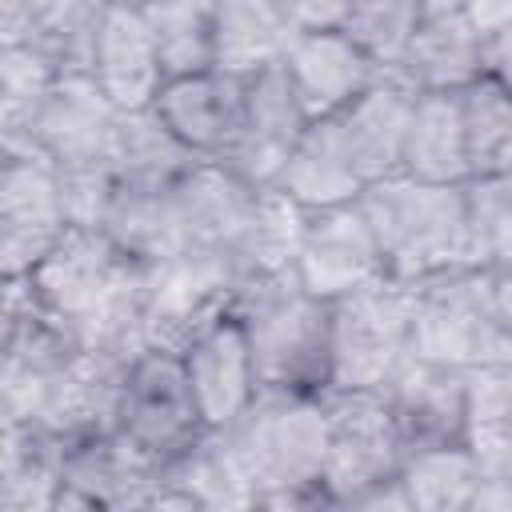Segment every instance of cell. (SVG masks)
<instances>
[{"instance_id":"obj_5","label":"cell","mask_w":512,"mask_h":512,"mask_svg":"<svg viewBox=\"0 0 512 512\" xmlns=\"http://www.w3.org/2000/svg\"><path fill=\"white\" fill-rule=\"evenodd\" d=\"M408 312L412 288L392 276H376L336 296L328 320V384L384 388V380L412 352Z\"/></svg>"},{"instance_id":"obj_21","label":"cell","mask_w":512,"mask_h":512,"mask_svg":"<svg viewBox=\"0 0 512 512\" xmlns=\"http://www.w3.org/2000/svg\"><path fill=\"white\" fill-rule=\"evenodd\" d=\"M92 80L120 112L152 108V100L164 84V72H160L156 44H152V32H148L136 0L104 8L100 32H96Z\"/></svg>"},{"instance_id":"obj_2","label":"cell","mask_w":512,"mask_h":512,"mask_svg":"<svg viewBox=\"0 0 512 512\" xmlns=\"http://www.w3.org/2000/svg\"><path fill=\"white\" fill-rule=\"evenodd\" d=\"M408 288V344L416 356L456 368L512 360V268L460 264Z\"/></svg>"},{"instance_id":"obj_27","label":"cell","mask_w":512,"mask_h":512,"mask_svg":"<svg viewBox=\"0 0 512 512\" xmlns=\"http://www.w3.org/2000/svg\"><path fill=\"white\" fill-rule=\"evenodd\" d=\"M276 188H284L296 204L304 208H328V204H348L356 200V192L364 188L340 136H336V124L332 116H320V120H308L304 132L296 136L280 176H276Z\"/></svg>"},{"instance_id":"obj_36","label":"cell","mask_w":512,"mask_h":512,"mask_svg":"<svg viewBox=\"0 0 512 512\" xmlns=\"http://www.w3.org/2000/svg\"><path fill=\"white\" fill-rule=\"evenodd\" d=\"M468 260L512 268V176H468L460 184Z\"/></svg>"},{"instance_id":"obj_3","label":"cell","mask_w":512,"mask_h":512,"mask_svg":"<svg viewBox=\"0 0 512 512\" xmlns=\"http://www.w3.org/2000/svg\"><path fill=\"white\" fill-rule=\"evenodd\" d=\"M248 340L256 388L320 392L328 384V320L332 300L312 296L296 272L236 280L228 308Z\"/></svg>"},{"instance_id":"obj_30","label":"cell","mask_w":512,"mask_h":512,"mask_svg":"<svg viewBox=\"0 0 512 512\" xmlns=\"http://www.w3.org/2000/svg\"><path fill=\"white\" fill-rule=\"evenodd\" d=\"M100 228L136 264H152V260L168 256L176 248L172 184H128V180H116V192L108 200V212H104Z\"/></svg>"},{"instance_id":"obj_37","label":"cell","mask_w":512,"mask_h":512,"mask_svg":"<svg viewBox=\"0 0 512 512\" xmlns=\"http://www.w3.org/2000/svg\"><path fill=\"white\" fill-rule=\"evenodd\" d=\"M52 84L56 76L44 68V60L32 48L0 44V136L4 140L32 152V120Z\"/></svg>"},{"instance_id":"obj_7","label":"cell","mask_w":512,"mask_h":512,"mask_svg":"<svg viewBox=\"0 0 512 512\" xmlns=\"http://www.w3.org/2000/svg\"><path fill=\"white\" fill-rule=\"evenodd\" d=\"M324 416V468L320 484L332 504H352L380 480H392L404 464V444L380 388L324 384L316 392Z\"/></svg>"},{"instance_id":"obj_17","label":"cell","mask_w":512,"mask_h":512,"mask_svg":"<svg viewBox=\"0 0 512 512\" xmlns=\"http://www.w3.org/2000/svg\"><path fill=\"white\" fill-rule=\"evenodd\" d=\"M152 112L160 124L200 160H216L240 132L244 120V76L208 68L196 76L164 80Z\"/></svg>"},{"instance_id":"obj_31","label":"cell","mask_w":512,"mask_h":512,"mask_svg":"<svg viewBox=\"0 0 512 512\" xmlns=\"http://www.w3.org/2000/svg\"><path fill=\"white\" fill-rule=\"evenodd\" d=\"M136 4L152 32L164 80L216 68L212 0H136Z\"/></svg>"},{"instance_id":"obj_34","label":"cell","mask_w":512,"mask_h":512,"mask_svg":"<svg viewBox=\"0 0 512 512\" xmlns=\"http://www.w3.org/2000/svg\"><path fill=\"white\" fill-rule=\"evenodd\" d=\"M468 152V176H512V104L508 84L476 76L456 92Z\"/></svg>"},{"instance_id":"obj_26","label":"cell","mask_w":512,"mask_h":512,"mask_svg":"<svg viewBox=\"0 0 512 512\" xmlns=\"http://www.w3.org/2000/svg\"><path fill=\"white\" fill-rule=\"evenodd\" d=\"M400 172L420 184H464L468 152L456 92H420L408 116Z\"/></svg>"},{"instance_id":"obj_14","label":"cell","mask_w":512,"mask_h":512,"mask_svg":"<svg viewBox=\"0 0 512 512\" xmlns=\"http://www.w3.org/2000/svg\"><path fill=\"white\" fill-rule=\"evenodd\" d=\"M156 472L160 468L116 428L60 444V488L52 508H144Z\"/></svg>"},{"instance_id":"obj_22","label":"cell","mask_w":512,"mask_h":512,"mask_svg":"<svg viewBox=\"0 0 512 512\" xmlns=\"http://www.w3.org/2000/svg\"><path fill=\"white\" fill-rule=\"evenodd\" d=\"M180 364H184L192 400L200 408V420L208 428H224L228 420H236L240 408L256 392L248 340H244V332H240L232 312L224 320H216L208 332H200L180 352Z\"/></svg>"},{"instance_id":"obj_18","label":"cell","mask_w":512,"mask_h":512,"mask_svg":"<svg viewBox=\"0 0 512 512\" xmlns=\"http://www.w3.org/2000/svg\"><path fill=\"white\" fill-rule=\"evenodd\" d=\"M144 508H256V488L224 428H204L180 456L160 464Z\"/></svg>"},{"instance_id":"obj_20","label":"cell","mask_w":512,"mask_h":512,"mask_svg":"<svg viewBox=\"0 0 512 512\" xmlns=\"http://www.w3.org/2000/svg\"><path fill=\"white\" fill-rule=\"evenodd\" d=\"M280 68L308 120L332 116L380 72V64H372L340 28L292 32L280 52Z\"/></svg>"},{"instance_id":"obj_38","label":"cell","mask_w":512,"mask_h":512,"mask_svg":"<svg viewBox=\"0 0 512 512\" xmlns=\"http://www.w3.org/2000/svg\"><path fill=\"white\" fill-rule=\"evenodd\" d=\"M104 8H108V4H100V0H68V8L52 20V28L32 44V52L44 60V68H48L56 80L92 76L96 32H100Z\"/></svg>"},{"instance_id":"obj_4","label":"cell","mask_w":512,"mask_h":512,"mask_svg":"<svg viewBox=\"0 0 512 512\" xmlns=\"http://www.w3.org/2000/svg\"><path fill=\"white\" fill-rule=\"evenodd\" d=\"M356 208L368 220L384 276L392 280L412 284L420 276L472 264L460 184H420L404 172H392L368 180L356 192Z\"/></svg>"},{"instance_id":"obj_15","label":"cell","mask_w":512,"mask_h":512,"mask_svg":"<svg viewBox=\"0 0 512 512\" xmlns=\"http://www.w3.org/2000/svg\"><path fill=\"white\" fill-rule=\"evenodd\" d=\"M116 116H120V108L96 88L92 76L56 80L32 120V152L52 172L108 164Z\"/></svg>"},{"instance_id":"obj_39","label":"cell","mask_w":512,"mask_h":512,"mask_svg":"<svg viewBox=\"0 0 512 512\" xmlns=\"http://www.w3.org/2000/svg\"><path fill=\"white\" fill-rule=\"evenodd\" d=\"M416 28V0H348L340 32L380 68H392L404 56V44Z\"/></svg>"},{"instance_id":"obj_35","label":"cell","mask_w":512,"mask_h":512,"mask_svg":"<svg viewBox=\"0 0 512 512\" xmlns=\"http://www.w3.org/2000/svg\"><path fill=\"white\" fill-rule=\"evenodd\" d=\"M200 160L192 156L164 124L152 108H136V112H120L116 116V132H112V168L116 180L128 184H176L180 172Z\"/></svg>"},{"instance_id":"obj_43","label":"cell","mask_w":512,"mask_h":512,"mask_svg":"<svg viewBox=\"0 0 512 512\" xmlns=\"http://www.w3.org/2000/svg\"><path fill=\"white\" fill-rule=\"evenodd\" d=\"M292 32H316V28H340L348 0H276Z\"/></svg>"},{"instance_id":"obj_25","label":"cell","mask_w":512,"mask_h":512,"mask_svg":"<svg viewBox=\"0 0 512 512\" xmlns=\"http://www.w3.org/2000/svg\"><path fill=\"white\" fill-rule=\"evenodd\" d=\"M304 220H308V208L296 204L284 188H276V184L256 188L248 216L228 244L236 276L252 280V276L288 272L296 264V252L304 240Z\"/></svg>"},{"instance_id":"obj_44","label":"cell","mask_w":512,"mask_h":512,"mask_svg":"<svg viewBox=\"0 0 512 512\" xmlns=\"http://www.w3.org/2000/svg\"><path fill=\"white\" fill-rule=\"evenodd\" d=\"M100 4H124V0H100Z\"/></svg>"},{"instance_id":"obj_33","label":"cell","mask_w":512,"mask_h":512,"mask_svg":"<svg viewBox=\"0 0 512 512\" xmlns=\"http://www.w3.org/2000/svg\"><path fill=\"white\" fill-rule=\"evenodd\" d=\"M60 488V440L36 424L0 428V508H52Z\"/></svg>"},{"instance_id":"obj_19","label":"cell","mask_w":512,"mask_h":512,"mask_svg":"<svg viewBox=\"0 0 512 512\" xmlns=\"http://www.w3.org/2000/svg\"><path fill=\"white\" fill-rule=\"evenodd\" d=\"M64 232L52 168L40 156L16 160L0 176V280L28 276Z\"/></svg>"},{"instance_id":"obj_11","label":"cell","mask_w":512,"mask_h":512,"mask_svg":"<svg viewBox=\"0 0 512 512\" xmlns=\"http://www.w3.org/2000/svg\"><path fill=\"white\" fill-rule=\"evenodd\" d=\"M392 424L400 432L404 452L460 444L464 440V400H468V368L424 360L408 352L400 368L380 388Z\"/></svg>"},{"instance_id":"obj_41","label":"cell","mask_w":512,"mask_h":512,"mask_svg":"<svg viewBox=\"0 0 512 512\" xmlns=\"http://www.w3.org/2000/svg\"><path fill=\"white\" fill-rule=\"evenodd\" d=\"M64 8L68 0H0V44L32 48Z\"/></svg>"},{"instance_id":"obj_24","label":"cell","mask_w":512,"mask_h":512,"mask_svg":"<svg viewBox=\"0 0 512 512\" xmlns=\"http://www.w3.org/2000/svg\"><path fill=\"white\" fill-rule=\"evenodd\" d=\"M392 68H400V76L416 92H460L464 84L484 76V48L464 16L416 20L404 56Z\"/></svg>"},{"instance_id":"obj_42","label":"cell","mask_w":512,"mask_h":512,"mask_svg":"<svg viewBox=\"0 0 512 512\" xmlns=\"http://www.w3.org/2000/svg\"><path fill=\"white\" fill-rule=\"evenodd\" d=\"M40 384H44V376H36L24 360H16L12 352L0 348V428L32 420Z\"/></svg>"},{"instance_id":"obj_6","label":"cell","mask_w":512,"mask_h":512,"mask_svg":"<svg viewBox=\"0 0 512 512\" xmlns=\"http://www.w3.org/2000/svg\"><path fill=\"white\" fill-rule=\"evenodd\" d=\"M236 268L224 248H172L144 264V336L148 348L184 352L200 332L228 316Z\"/></svg>"},{"instance_id":"obj_40","label":"cell","mask_w":512,"mask_h":512,"mask_svg":"<svg viewBox=\"0 0 512 512\" xmlns=\"http://www.w3.org/2000/svg\"><path fill=\"white\" fill-rule=\"evenodd\" d=\"M56 180V200L64 212V224H80V228H100L108 200L116 192V168L108 164H84V168H64L52 172Z\"/></svg>"},{"instance_id":"obj_1","label":"cell","mask_w":512,"mask_h":512,"mask_svg":"<svg viewBox=\"0 0 512 512\" xmlns=\"http://www.w3.org/2000/svg\"><path fill=\"white\" fill-rule=\"evenodd\" d=\"M224 436L256 488V508L332 504L320 484L324 416L312 392L256 388L240 416L224 424Z\"/></svg>"},{"instance_id":"obj_28","label":"cell","mask_w":512,"mask_h":512,"mask_svg":"<svg viewBox=\"0 0 512 512\" xmlns=\"http://www.w3.org/2000/svg\"><path fill=\"white\" fill-rule=\"evenodd\" d=\"M464 448L480 476H512V360L468 368Z\"/></svg>"},{"instance_id":"obj_10","label":"cell","mask_w":512,"mask_h":512,"mask_svg":"<svg viewBox=\"0 0 512 512\" xmlns=\"http://www.w3.org/2000/svg\"><path fill=\"white\" fill-rule=\"evenodd\" d=\"M132 264L136 260H128L104 228L64 224V232L52 240V248L36 260V268L24 280L44 308L76 324L124 280Z\"/></svg>"},{"instance_id":"obj_32","label":"cell","mask_w":512,"mask_h":512,"mask_svg":"<svg viewBox=\"0 0 512 512\" xmlns=\"http://www.w3.org/2000/svg\"><path fill=\"white\" fill-rule=\"evenodd\" d=\"M396 476H400L408 508H416V512H468L476 484H480V464L460 440V444H436V448L404 452V464Z\"/></svg>"},{"instance_id":"obj_8","label":"cell","mask_w":512,"mask_h":512,"mask_svg":"<svg viewBox=\"0 0 512 512\" xmlns=\"http://www.w3.org/2000/svg\"><path fill=\"white\" fill-rule=\"evenodd\" d=\"M204 428L208 424L200 420L180 356L160 348L136 356L120 388L116 432L160 468L172 456H180Z\"/></svg>"},{"instance_id":"obj_12","label":"cell","mask_w":512,"mask_h":512,"mask_svg":"<svg viewBox=\"0 0 512 512\" xmlns=\"http://www.w3.org/2000/svg\"><path fill=\"white\" fill-rule=\"evenodd\" d=\"M292 272L320 300H336V296L384 276L380 248H376L372 228L360 216L356 200L308 208L304 240H300Z\"/></svg>"},{"instance_id":"obj_23","label":"cell","mask_w":512,"mask_h":512,"mask_svg":"<svg viewBox=\"0 0 512 512\" xmlns=\"http://www.w3.org/2000/svg\"><path fill=\"white\" fill-rule=\"evenodd\" d=\"M256 188L220 160H192L172 184L176 248H224L240 232Z\"/></svg>"},{"instance_id":"obj_9","label":"cell","mask_w":512,"mask_h":512,"mask_svg":"<svg viewBox=\"0 0 512 512\" xmlns=\"http://www.w3.org/2000/svg\"><path fill=\"white\" fill-rule=\"evenodd\" d=\"M308 116L280 68V60L244 76V120L236 140L216 156L228 172L248 180L252 188L276 184L296 136L304 132Z\"/></svg>"},{"instance_id":"obj_16","label":"cell","mask_w":512,"mask_h":512,"mask_svg":"<svg viewBox=\"0 0 512 512\" xmlns=\"http://www.w3.org/2000/svg\"><path fill=\"white\" fill-rule=\"evenodd\" d=\"M416 88L400 76V68H380L372 84H364L344 108L332 112L336 136L360 176V184L400 172L404 132L416 104Z\"/></svg>"},{"instance_id":"obj_13","label":"cell","mask_w":512,"mask_h":512,"mask_svg":"<svg viewBox=\"0 0 512 512\" xmlns=\"http://www.w3.org/2000/svg\"><path fill=\"white\" fill-rule=\"evenodd\" d=\"M132 364L96 356L88 348H76L44 384L32 408L36 428H44L52 440L72 444L96 432L116 428V408H120V388Z\"/></svg>"},{"instance_id":"obj_29","label":"cell","mask_w":512,"mask_h":512,"mask_svg":"<svg viewBox=\"0 0 512 512\" xmlns=\"http://www.w3.org/2000/svg\"><path fill=\"white\" fill-rule=\"evenodd\" d=\"M292 28L276 0H212V40L216 68L248 76L280 60Z\"/></svg>"}]
</instances>
